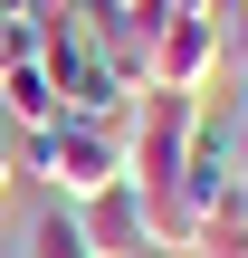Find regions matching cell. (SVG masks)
<instances>
[{"label":"cell","instance_id":"cell-6","mask_svg":"<svg viewBox=\"0 0 248 258\" xmlns=\"http://www.w3.org/2000/svg\"><path fill=\"white\" fill-rule=\"evenodd\" d=\"M0 124H10V134H38V124H57V77H48L38 57L0 67Z\"/></svg>","mask_w":248,"mask_h":258},{"label":"cell","instance_id":"cell-5","mask_svg":"<svg viewBox=\"0 0 248 258\" xmlns=\"http://www.w3.org/2000/svg\"><path fill=\"white\" fill-rule=\"evenodd\" d=\"M76 220H86V249L96 258H153V239H143V191H134V182L76 201Z\"/></svg>","mask_w":248,"mask_h":258},{"label":"cell","instance_id":"cell-1","mask_svg":"<svg viewBox=\"0 0 248 258\" xmlns=\"http://www.w3.org/2000/svg\"><path fill=\"white\" fill-rule=\"evenodd\" d=\"M19 172H29V182H48V201H96V191L134 182V124L57 115V124L19 134Z\"/></svg>","mask_w":248,"mask_h":258},{"label":"cell","instance_id":"cell-3","mask_svg":"<svg viewBox=\"0 0 248 258\" xmlns=\"http://www.w3.org/2000/svg\"><path fill=\"white\" fill-rule=\"evenodd\" d=\"M191 134H201V96H162V86H143V105H134V182H143V191L182 182Z\"/></svg>","mask_w":248,"mask_h":258},{"label":"cell","instance_id":"cell-9","mask_svg":"<svg viewBox=\"0 0 248 258\" xmlns=\"http://www.w3.org/2000/svg\"><path fill=\"white\" fill-rule=\"evenodd\" d=\"M220 10H229V0H220Z\"/></svg>","mask_w":248,"mask_h":258},{"label":"cell","instance_id":"cell-4","mask_svg":"<svg viewBox=\"0 0 248 258\" xmlns=\"http://www.w3.org/2000/svg\"><path fill=\"white\" fill-rule=\"evenodd\" d=\"M210 77H220V19H162V29L143 38V86H162V96H210Z\"/></svg>","mask_w":248,"mask_h":258},{"label":"cell","instance_id":"cell-7","mask_svg":"<svg viewBox=\"0 0 248 258\" xmlns=\"http://www.w3.org/2000/svg\"><path fill=\"white\" fill-rule=\"evenodd\" d=\"M191 258H248V230H229V220H210V239H201Z\"/></svg>","mask_w":248,"mask_h":258},{"label":"cell","instance_id":"cell-8","mask_svg":"<svg viewBox=\"0 0 248 258\" xmlns=\"http://www.w3.org/2000/svg\"><path fill=\"white\" fill-rule=\"evenodd\" d=\"M10 182H19V134L0 124V191H10Z\"/></svg>","mask_w":248,"mask_h":258},{"label":"cell","instance_id":"cell-2","mask_svg":"<svg viewBox=\"0 0 248 258\" xmlns=\"http://www.w3.org/2000/svg\"><path fill=\"white\" fill-rule=\"evenodd\" d=\"M38 67L57 77V115H96V124H134V67H115L96 38H86V19L76 10H48V29H38Z\"/></svg>","mask_w":248,"mask_h":258}]
</instances>
